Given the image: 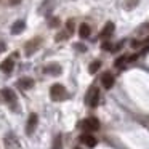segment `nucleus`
Returning a JSON list of instances; mask_svg holds the SVG:
<instances>
[{"label": "nucleus", "mask_w": 149, "mask_h": 149, "mask_svg": "<svg viewBox=\"0 0 149 149\" xmlns=\"http://www.w3.org/2000/svg\"><path fill=\"white\" fill-rule=\"evenodd\" d=\"M50 95H52V98L55 101H61V100H64V98L68 96V91H66V88L63 87L61 84H55V85H52V88H50Z\"/></svg>", "instance_id": "1"}, {"label": "nucleus", "mask_w": 149, "mask_h": 149, "mask_svg": "<svg viewBox=\"0 0 149 149\" xmlns=\"http://www.w3.org/2000/svg\"><path fill=\"white\" fill-rule=\"evenodd\" d=\"M80 127L85 130L87 133H91V132H96L98 128H100V120L96 119V117H88V119L82 120Z\"/></svg>", "instance_id": "2"}, {"label": "nucleus", "mask_w": 149, "mask_h": 149, "mask_svg": "<svg viewBox=\"0 0 149 149\" xmlns=\"http://www.w3.org/2000/svg\"><path fill=\"white\" fill-rule=\"evenodd\" d=\"M85 103H87L88 106H91V107H96L98 106V103H100V90H98L96 87H91L90 90H88Z\"/></svg>", "instance_id": "3"}, {"label": "nucleus", "mask_w": 149, "mask_h": 149, "mask_svg": "<svg viewBox=\"0 0 149 149\" xmlns=\"http://www.w3.org/2000/svg\"><path fill=\"white\" fill-rule=\"evenodd\" d=\"M43 72L48 74V75H59L63 72V69L58 63H50V64H47L45 68H43Z\"/></svg>", "instance_id": "4"}, {"label": "nucleus", "mask_w": 149, "mask_h": 149, "mask_svg": "<svg viewBox=\"0 0 149 149\" xmlns=\"http://www.w3.org/2000/svg\"><path fill=\"white\" fill-rule=\"evenodd\" d=\"M37 122H39L37 114H31L29 119H27V125H26V133L27 135H32L34 133V130H36V127H37Z\"/></svg>", "instance_id": "5"}, {"label": "nucleus", "mask_w": 149, "mask_h": 149, "mask_svg": "<svg viewBox=\"0 0 149 149\" xmlns=\"http://www.w3.org/2000/svg\"><path fill=\"white\" fill-rule=\"evenodd\" d=\"M80 141L84 143L85 146H88V148H95V146H96V143H98V139L95 138L91 133H87V132H85L84 135H80Z\"/></svg>", "instance_id": "6"}, {"label": "nucleus", "mask_w": 149, "mask_h": 149, "mask_svg": "<svg viewBox=\"0 0 149 149\" xmlns=\"http://www.w3.org/2000/svg\"><path fill=\"white\" fill-rule=\"evenodd\" d=\"M114 82H116V79H114V75L111 74V72H104L103 77H101V84H103V87L106 88V90H109V88L114 87Z\"/></svg>", "instance_id": "7"}, {"label": "nucleus", "mask_w": 149, "mask_h": 149, "mask_svg": "<svg viewBox=\"0 0 149 149\" xmlns=\"http://www.w3.org/2000/svg\"><path fill=\"white\" fill-rule=\"evenodd\" d=\"M40 45V39H32L29 40V42L26 43V47H24V52H26V55H32L34 52H36L37 48H39Z\"/></svg>", "instance_id": "8"}, {"label": "nucleus", "mask_w": 149, "mask_h": 149, "mask_svg": "<svg viewBox=\"0 0 149 149\" xmlns=\"http://www.w3.org/2000/svg\"><path fill=\"white\" fill-rule=\"evenodd\" d=\"M114 31H116V26H114V23H111V21H109V23H106V26L103 27L100 37H101V39H109V37L114 34Z\"/></svg>", "instance_id": "9"}, {"label": "nucleus", "mask_w": 149, "mask_h": 149, "mask_svg": "<svg viewBox=\"0 0 149 149\" xmlns=\"http://www.w3.org/2000/svg\"><path fill=\"white\" fill-rule=\"evenodd\" d=\"M15 68V61L11 58H7L5 61L0 63V69H2V72H5V74H10L11 71H13Z\"/></svg>", "instance_id": "10"}, {"label": "nucleus", "mask_w": 149, "mask_h": 149, "mask_svg": "<svg viewBox=\"0 0 149 149\" xmlns=\"http://www.w3.org/2000/svg\"><path fill=\"white\" fill-rule=\"evenodd\" d=\"M2 96H3V100L7 103H15L16 101V95H15V91L11 88H3L2 90Z\"/></svg>", "instance_id": "11"}, {"label": "nucleus", "mask_w": 149, "mask_h": 149, "mask_svg": "<svg viewBox=\"0 0 149 149\" xmlns=\"http://www.w3.org/2000/svg\"><path fill=\"white\" fill-rule=\"evenodd\" d=\"M18 85H19V88H23V90H29V88L34 87V80L31 77H23L18 80Z\"/></svg>", "instance_id": "12"}, {"label": "nucleus", "mask_w": 149, "mask_h": 149, "mask_svg": "<svg viewBox=\"0 0 149 149\" xmlns=\"http://www.w3.org/2000/svg\"><path fill=\"white\" fill-rule=\"evenodd\" d=\"M24 27H26V23H24L23 19L16 21V23H13V26H11V34H19V32H23Z\"/></svg>", "instance_id": "13"}, {"label": "nucleus", "mask_w": 149, "mask_h": 149, "mask_svg": "<svg viewBox=\"0 0 149 149\" xmlns=\"http://www.w3.org/2000/svg\"><path fill=\"white\" fill-rule=\"evenodd\" d=\"M90 26H88L87 23H82L80 27H79V36L82 37V39H87V37H90Z\"/></svg>", "instance_id": "14"}, {"label": "nucleus", "mask_w": 149, "mask_h": 149, "mask_svg": "<svg viewBox=\"0 0 149 149\" xmlns=\"http://www.w3.org/2000/svg\"><path fill=\"white\" fill-rule=\"evenodd\" d=\"M100 68H101V61H93L90 64V68H88V71H90V74H95V72H98Z\"/></svg>", "instance_id": "15"}, {"label": "nucleus", "mask_w": 149, "mask_h": 149, "mask_svg": "<svg viewBox=\"0 0 149 149\" xmlns=\"http://www.w3.org/2000/svg\"><path fill=\"white\" fill-rule=\"evenodd\" d=\"M123 63H127V56H120V58H117L116 61H114V66H116V68H120Z\"/></svg>", "instance_id": "16"}, {"label": "nucleus", "mask_w": 149, "mask_h": 149, "mask_svg": "<svg viewBox=\"0 0 149 149\" xmlns=\"http://www.w3.org/2000/svg\"><path fill=\"white\" fill-rule=\"evenodd\" d=\"M66 27H68V34L71 36V34L74 32V19H69L68 23H66Z\"/></svg>", "instance_id": "17"}, {"label": "nucleus", "mask_w": 149, "mask_h": 149, "mask_svg": "<svg viewBox=\"0 0 149 149\" xmlns=\"http://www.w3.org/2000/svg\"><path fill=\"white\" fill-rule=\"evenodd\" d=\"M53 149H63L61 148V136H56L55 138V143H53Z\"/></svg>", "instance_id": "18"}, {"label": "nucleus", "mask_w": 149, "mask_h": 149, "mask_svg": "<svg viewBox=\"0 0 149 149\" xmlns=\"http://www.w3.org/2000/svg\"><path fill=\"white\" fill-rule=\"evenodd\" d=\"M136 3H138V0H125V8L130 10V8H133Z\"/></svg>", "instance_id": "19"}, {"label": "nucleus", "mask_w": 149, "mask_h": 149, "mask_svg": "<svg viewBox=\"0 0 149 149\" xmlns=\"http://www.w3.org/2000/svg\"><path fill=\"white\" fill-rule=\"evenodd\" d=\"M68 37H69V34H68V32H59L58 36H56V40H58V42H61V40L68 39Z\"/></svg>", "instance_id": "20"}, {"label": "nucleus", "mask_w": 149, "mask_h": 149, "mask_svg": "<svg viewBox=\"0 0 149 149\" xmlns=\"http://www.w3.org/2000/svg\"><path fill=\"white\" fill-rule=\"evenodd\" d=\"M5 50H7V45H5L3 42H0V53H3Z\"/></svg>", "instance_id": "21"}, {"label": "nucleus", "mask_w": 149, "mask_h": 149, "mask_svg": "<svg viewBox=\"0 0 149 149\" xmlns=\"http://www.w3.org/2000/svg\"><path fill=\"white\" fill-rule=\"evenodd\" d=\"M75 48H77V50H80V52H85V47L82 45V43H77V45H75Z\"/></svg>", "instance_id": "22"}, {"label": "nucleus", "mask_w": 149, "mask_h": 149, "mask_svg": "<svg viewBox=\"0 0 149 149\" xmlns=\"http://www.w3.org/2000/svg\"><path fill=\"white\" fill-rule=\"evenodd\" d=\"M48 24H50V26H58V24H59V21L55 18V19H52V23H48Z\"/></svg>", "instance_id": "23"}, {"label": "nucleus", "mask_w": 149, "mask_h": 149, "mask_svg": "<svg viewBox=\"0 0 149 149\" xmlns=\"http://www.w3.org/2000/svg\"><path fill=\"white\" fill-rule=\"evenodd\" d=\"M103 50H111V43H103Z\"/></svg>", "instance_id": "24"}, {"label": "nucleus", "mask_w": 149, "mask_h": 149, "mask_svg": "<svg viewBox=\"0 0 149 149\" xmlns=\"http://www.w3.org/2000/svg\"><path fill=\"white\" fill-rule=\"evenodd\" d=\"M75 149H80V148H75Z\"/></svg>", "instance_id": "25"}]
</instances>
